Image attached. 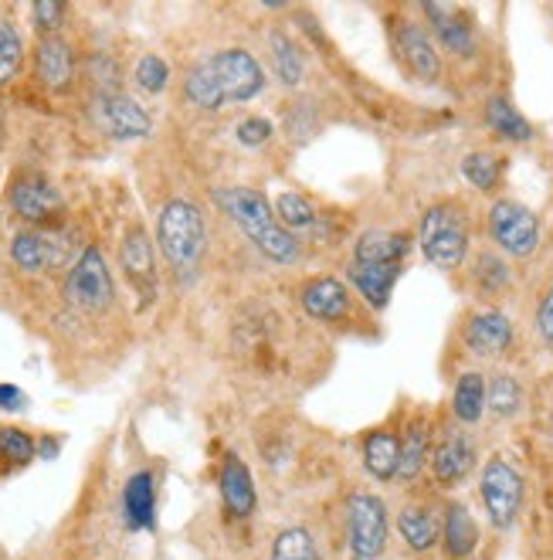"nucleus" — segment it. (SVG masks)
<instances>
[{
  "instance_id": "f257e3e1",
  "label": "nucleus",
  "mask_w": 553,
  "mask_h": 560,
  "mask_svg": "<svg viewBox=\"0 0 553 560\" xmlns=\"http://www.w3.org/2000/svg\"><path fill=\"white\" fill-rule=\"evenodd\" d=\"M214 201L251 238V245L262 255H269L272 261H279V266H289V261L299 258V242L292 238V232H285V228L279 224L269 201L258 190H251V187H221V190H214Z\"/></svg>"
},
{
  "instance_id": "f03ea898",
  "label": "nucleus",
  "mask_w": 553,
  "mask_h": 560,
  "mask_svg": "<svg viewBox=\"0 0 553 560\" xmlns=\"http://www.w3.org/2000/svg\"><path fill=\"white\" fill-rule=\"evenodd\" d=\"M156 245L177 276H193L208 248L204 218L190 201H170L156 221Z\"/></svg>"
},
{
  "instance_id": "7ed1b4c3",
  "label": "nucleus",
  "mask_w": 553,
  "mask_h": 560,
  "mask_svg": "<svg viewBox=\"0 0 553 560\" xmlns=\"http://www.w3.org/2000/svg\"><path fill=\"white\" fill-rule=\"evenodd\" d=\"M421 252L438 269H459L469 252L466 214L455 205H435L421 218Z\"/></svg>"
},
{
  "instance_id": "20e7f679",
  "label": "nucleus",
  "mask_w": 553,
  "mask_h": 560,
  "mask_svg": "<svg viewBox=\"0 0 553 560\" xmlns=\"http://www.w3.org/2000/svg\"><path fill=\"white\" fill-rule=\"evenodd\" d=\"M224 103H248L266 89V72L245 48H224L204 61Z\"/></svg>"
},
{
  "instance_id": "39448f33",
  "label": "nucleus",
  "mask_w": 553,
  "mask_h": 560,
  "mask_svg": "<svg viewBox=\"0 0 553 560\" xmlns=\"http://www.w3.org/2000/svg\"><path fill=\"white\" fill-rule=\"evenodd\" d=\"M346 540L356 560H377L387 547V510L370 492L346 500Z\"/></svg>"
},
{
  "instance_id": "423d86ee",
  "label": "nucleus",
  "mask_w": 553,
  "mask_h": 560,
  "mask_svg": "<svg viewBox=\"0 0 553 560\" xmlns=\"http://www.w3.org/2000/svg\"><path fill=\"white\" fill-rule=\"evenodd\" d=\"M64 295H69L72 306H79L85 313H99V310L113 306L116 289H113V276L106 269V258L99 248H85L79 255L69 279H64Z\"/></svg>"
},
{
  "instance_id": "0eeeda50",
  "label": "nucleus",
  "mask_w": 553,
  "mask_h": 560,
  "mask_svg": "<svg viewBox=\"0 0 553 560\" xmlns=\"http://www.w3.org/2000/svg\"><path fill=\"white\" fill-rule=\"evenodd\" d=\"M482 503L490 520L506 530L513 526L519 503H523V476H519L506 458H490L482 469Z\"/></svg>"
},
{
  "instance_id": "6e6552de",
  "label": "nucleus",
  "mask_w": 553,
  "mask_h": 560,
  "mask_svg": "<svg viewBox=\"0 0 553 560\" xmlns=\"http://www.w3.org/2000/svg\"><path fill=\"white\" fill-rule=\"evenodd\" d=\"M490 232L496 238V245L516 258L533 255L537 242H540V221L530 208L516 205V201H496L490 211Z\"/></svg>"
},
{
  "instance_id": "1a4fd4ad",
  "label": "nucleus",
  "mask_w": 553,
  "mask_h": 560,
  "mask_svg": "<svg viewBox=\"0 0 553 560\" xmlns=\"http://www.w3.org/2000/svg\"><path fill=\"white\" fill-rule=\"evenodd\" d=\"M92 113H95V122H99L116 140H140L153 129V119L146 116V109L137 103V98H129L122 92L95 95Z\"/></svg>"
},
{
  "instance_id": "9d476101",
  "label": "nucleus",
  "mask_w": 553,
  "mask_h": 560,
  "mask_svg": "<svg viewBox=\"0 0 553 560\" xmlns=\"http://www.w3.org/2000/svg\"><path fill=\"white\" fill-rule=\"evenodd\" d=\"M11 205L24 221H45L61 211V194L45 177H17L11 187Z\"/></svg>"
},
{
  "instance_id": "9b49d317",
  "label": "nucleus",
  "mask_w": 553,
  "mask_h": 560,
  "mask_svg": "<svg viewBox=\"0 0 553 560\" xmlns=\"http://www.w3.org/2000/svg\"><path fill=\"white\" fill-rule=\"evenodd\" d=\"M398 48H401L404 65H408V69L417 79L438 82V75H442V58H438L432 38L425 35V27H421V24H401V31H398Z\"/></svg>"
},
{
  "instance_id": "f8f14e48",
  "label": "nucleus",
  "mask_w": 553,
  "mask_h": 560,
  "mask_svg": "<svg viewBox=\"0 0 553 560\" xmlns=\"http://www.w3.org/2000/svg\"><path fill=\"white\" fill-rule=\"evenodd\" d=\"M303 310L319 323H337L350 313V292L340 279H313L303 289Z\"/></svg>"
},
{
  "instance_id": "ddd939ff",
  "label": "nucleus",
  "mask_w": 553,
  "mask_h": 560,
  "mask_svg": "<svg viewBox=\"0 0 553 560\" xmlns=\"http://www.w3.org/2000/svg\"><path fill=\"white\" fill-rule=\"evenodd\" d=\"M472 463H475V448L469 442V435L462 432H451L442 439V445L435 448L432 455V469H435V479L451 486V482H462L469 472H472Z\"/></svg>"
},
{
  "instance_id": "4468645a",
  "label": "nucleus",
  "mask_w": 553,
  "mask_h": 560,
  "mask_svg": "<svg viewBox=\"0 0 553 560\" xmlns=\"http://www.w3.org/2000/svg\"><path fill=\"white\" fill-rule=\"evenodd\" d=\"M466 343L479 357H496V353H503L513 343V323L503 313H496V310L479 313L466 326Z\"/></svg>"
},
{
  "instance_id": "2eb2a0df",
  "label": "nucleus",
  "mask_w": 553,
  "mask_h": 560,
  "mask_svg": "<svg viewBox=\"0 0 553 560\" xmlns=\"http://www.w3.org/2000/svg\"><path fill=\"white\" fill-rule=\"evenodd\" d=\"M221 500H224V506H227V513H232V516H251V510H255V486H251L248 466L242 463L238 455L224 458Z\"/></svg>"
},
{
  "instance_id": "dca6fc26",
  "label": "nucleus",
  "mask_w": 553,
  "mask_h": 560,
  "mask_svg": "<svg viewBox=\"0 0 553 560\" xmlns=\"http://www.w3.org/2000/svg\"><path fill=\"white\" fill-rule=\"evenodd\" d=\"M411 242L395 232H364L356 238V266H401Z\"/></svg>"
},
{
  "instance_id": "f3484780",
  "label": "nucleus",
  "mask_w": 553,
  "mask_h": 560,
  "mask_svg": "<svg viewBox=\"0 0 553 560\" xmlns=\"http://www.w3.org/2000/svg\"><path fill=\"white\" fill-rule=\"evenodd\" d=\"M398 276H401V266H356V261L350 266V282L361 289L364 300L377 310L387 306L390 289H395Z\"/></svg>"
},
{
  "instance_id": "a211bd4d",
  "label": "nucleus",
  "mask_w": 553,
  "mask_h": 560,
  "mask_svg": "<svg viewBox=\"0 0 553 560\" xmlns=\"http://www.w3.org/2000/svg\"><path fill=\"white\" fill-rule=\"evenodd\" d=\"M11 258H14V266L24 269V272H45V269H51L55 261H58L51 238L48 235H38V232H21V235H14Z\"/></svg>"
},
{
  "instance_id": "6ab92c4d",
  "label": "nucleus",
  "mask_w": 553,
  "mask_h": 560,
  "mask_svg": "<svg viewBox=\"0 0 553 560\" xmlns=\"http://www.w3.org/2000/svg\"><path fill=\"white\" fill-rule=\"evenodd\" d=\"M401 463V442L390 432H374L364 442V466L374 479H395Z\"/></svg>"
},
{
  "instance_id": "aec40b11",
  "label": "nucleus",
  "mask_w": 553,
  "mask_h": 560,
  "mask_svg": "<svg viewBox=\"0 0 553 560\" xmlns=\"http://www.w3.org/2000/svg\"><path fill=\"white\" fill-rule=\"evenodd\" d=\"M425 14L432 18L438 38L445 42V48H451L455 55H472L475 42H472V27L466 24V18L459 11H445L438 4H425Z\"/></svg>"
},
{
  "instance_id": "412c9836",
  "label": "nucleus",
  "mask_w": 553,
  "mask_h": 560,
  "mask_svg": "<svg viewBox=\"0 0 553 560\" xmlns=\"http://www.w3.org/2000/svg\"><path fill=\"white\" fill-rule=\"evenodd\" d=\"M38 72L51 89H64L72 82V48L64 45L61 38L48 35L38 45Z\"/></svg>"
},
{
  "instance_id": "4be33fe9",
  "label": "nucleus",
  "mask_w": 553,
  "mask_h": 560,
  "mask_svg": "<svg viewBox=\"0 0 553 560\" xmlns=\"http://www.w3.org/2000/svg\"><path fill=\"white\" fill-rule=\"evenodd\" d=\"M122 510H126V523L133 526V530H143V526L153 523V476L150 472H137L126 482Z\"/></svg>"
},
{
  "instance_id": "5701e85b",
  "label": "nucleus",
  "mask_w": 553,
  "mask_h": 560,
  "mask_svg": "<svg viewBox=\"0 0 553 560\" xmlns=\"http://www.w3.org/2000/svg\"><path fill=\"white\" fill-rule=\"evenodd\" d=\"M122 269L133 282H153V242L143 228H129L122 238Z\"/></svg>"
},
{
  "instance_id": "b1692460",
  "label": "nucleus",
  "mask_w": 553,
  "mask_h": 560,
  "mask_svg": "<svg viewBox=\"0 0 553 560\" xmlns=\"http://www.w3.org/2000/svg\"><path fill=\"white\" fill-rule=\"evenodd\" d=\"M479 530L475 520L469 516V510L462 503H451L445 513V550L448 557H469L475 550Z\"/></svg>"
},
{
  "instance_id": "393cba45",
  "label": "nucleus",
  "mask_w": 553,
  "mask_h": 560,
  "mask_svg": "<svg viewBox=\"0 0 553 560\" xmlns=\"http://www.w3.org/2000/svg\"><path fill=\"white\" fill-rule=\"evenodd\" d=\"M485 116H490V126L496 129L499 137H506V140L527 143L533 137V126L527 122V116L519 113L513 103H506L503 95L490 98V106H485Z\"/></svg>"
},
{
  "instance_id": "a878e982",
  "label": "nucleus",
  "mask_w": 553,
  "mask_h": 560,
  "mask_svg": "<svg viewBox=\"0 0 553 560\" xmlns=\"http://www.w3.org/2000/svg\"><path fill=\"white\" fill-rule=\"evenodd\" d=\"M401 526V537L408 540L411 550H432L438 540V523L425 506H408L398 520Z\"/></svg>"
},
{
  "instance_id": "bb28decb",
  "label": "nucleus",
  "mask_w": 553,
  "mask_h": 560,
  "mask_svg": "<svg viewBox=\"0 0 553 560\" xmlns=\"http://www.w3.org/2000/svg\"><path fill=\"white\" fill-rule=\"evenodd\" d=\"M451 408H455V418L466 421V424L482 418V411H485V381H482V374H462L459 377V384H455Z\"/></svg>"
},
{
  "instance_id": "cd10ccee",
  "label": "nucleus",
  "mask_w": 553,
  "mask_h": 560,
  "mask_svg": "<svg viewBox=\"0 0 553 560\" xmlns=\"http://www.w3.org/2000/svg\"><path fill=\"white\" fill-rule=\"evenodd\" d=\"M428 458V428L425 421H411L408 435L401 442V463H398V479H414Z\"/></svg>"
},
{
  "instance_id": "c85d7f7f",
  "label": "nucleus",
  "mask_w": 553,
  "mask_h": 560,
  "mask_svg": "<svg viewBox=\"0 0 553 560\" xmlns=\"http://www.w3.org/2000/svg\"><path fill=\"white\" fill-rule=\"evenodd\" d=\"M272 560H319V550H316V540L309 537V530L292 526V530H282L275 537Z\"/></svg>"
},
{
  "instance_id": "c756f323",
  "label": "nucleus",
  "mask_w": 553,
  "mask_h": 560,
  "mask_svg": "<svg viewBox=\"0 0 553 560\" xmlns=\"http://www.w3.org/2000/svg\"><path fill=\"white\" fill-rule=\"evenodd\" d=\"M272 65L282 85H299L303 79V55L285 35H272Z\"/></svg>"
},
{
  "instance_id": "7c9ffc66",
  "label": "nucleus",
  "mask_w": 553,
  "mask_h": 560,
  "mask_svg": "<svg viewBox=\"0 0 553 560\" xmlns=\"http://www.w3.org/2000/svg\"><path fill=\"white\" fill-rule=\"evenodd\" d=\"M21 58H24L21 35H17V31L8 21H0V85H8L17 75Z\"/></svg>"
},
{
  "instance_id": "2f4dec72",
  "label": "nucleus",
  "mask_w": 553,
  "mask_h": 560,
  "mask_svg": "<svg viewBox=\"0 0 553 560\" xmlns=\"http://www.w3.org/2000/svg\"><path fill=\"white\" fill-rule=\"evenodd\" d=\"M462 174L469 184H475L479 190H493L499 180V163L493 153H469L462 160Z\"/></svg>"
},
{
  "instance_id": "473e14b6",
  "label": "nucleus",
  "mask_w": 553,
  "mask_h": 560,
  "mask_svg": "<svg viewBox=\"0 0 553 560\" xmlns=\"http://www.w3.org/2000/svg\"><path fill=\"white\" fill-rule=\"evenodd\" d=\"M275 218H279V224L285 228V232H292V228H306V224H313V205L306 201V197H299V194H282L279 201H275Z\"/></svg>"
},
{
  "instance_id": "72a5a7b5",
  "label": "nucleus",
  "mask_w": 553,
  "mask_h": 560,
  "mask_svg": "<svg viewBox=\"0 0 553 560\" xmlns=\"http://www.w3.org/2000/svg\"><path fill=\"white\" fill-rule=\"evenodd\" d=\"M485 398H490V408H493L499 418H506V415H516L519 398H523V394H519V384H516L513 377L499 374V377L490 384V394H485Z\"/></svg>"
},
{
  "instance_id": "f704fd0d",
  "label": "nucleus",
  "mask_w": 553,
  "mask_h": 560,
  "mask_svg": "<svg viewBox=\"0 0 553 560\" xmlns=\"http://www.w3.org/2000/svg\"><path fill=\"white\" fill-rule=\"evenodd\" d=\"M167 79H170V69H167V61L160 58V55H143L137 61V82L143 92H164L167 89Z\"/></svg>"
},
{
  "instance_id": "c9c22d12",
  "label": "nucleus",
  "mask_w": 553,
  "mask_h": 560,
  "mask_svg": "<svg viewBox=\"0 0 553 560\" xmlns=\"http://www.w3.org/2000/svg\"><path fill=\"white\" fill-rule=\"evenodd\" d=\"M0 458L4 463H31L35 458V442H31L17 428H0Z\"/></svg>"
},
{
  "instance_id": "e433bc0d",
  "label": "nucleus",
  "mask_w": 553,
  "mask_h": 560,
  "mask_svg": "<svg viewBox=\"0 0 553 560\" xmlns=\"http://www.w3.org/2000/svg\"><path fill=\"white\" fill-rule=\"evenodd\" d=\"M269 137H272V122L262 116H248L238 122V143H245V147H262V143H269Z\"/></svg>"
},
{
  "instance_id": "4c0bfd02",
  "label": "nucleus",
  "mask_w": 553,
  "mask_h": 560,
  "mask_svg": "<svg viewBox=\"0 0 553 560\" xmlns=\"http://www.w3.org/2000/svg\"><path fill=\"white\" fill-rule=\"evenodd\" d=\"M537 334L546 347H553V285L546 289V295L540 300V310H537Z\"/></svg>"
},
{
  "instance_id": "58836bf2",
  "label": "nucleus",
  "mask_w": 553,
  "mask_h": 560,
  "mask_svg": "<svg viewBox=\"0 0 553 560\" xmlns=\"http://www.w3.org/2000/svg\"><path fill=\"white\" fill-rule=\"evenodd\" d=\"M61 4H55V0H38V4H35V11H31V14H35V24L38 27H55L58 24V18H61Z\"/></svg>"
},
{
  "instance_id": "ea45409f",
  "label": "nucleus",
  "mask_w": 553,
  "mask_h": 560,
  "mask_svg": "<svg viewBox=\"0 0 553 560\" xmlns=\"http://www.w3.org/2000/svg\"><path fill=\"white\" fill-rule=\"evenodd\" d=\"M0 408L4 411H21L24 408V394L11 384H0Z\"/></svg>"
},
{
  "instance_id": "a19ab883",
  "label": "nucleus",
  "mask_w": 553,
  "mask_h": 560,
  "mask_svg": "<svg viewBox=\"0 0 553 560\" xmlns=\"http://www.w3.org/2000/svg\"><path fill=\"white\" fill-rule=\"evenodd\" d=\"M0 133H4V113H0Z\"/></svg>"
}]
</instances>
